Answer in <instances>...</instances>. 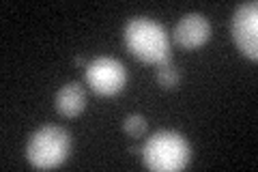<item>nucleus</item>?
I'll list each match as a JSON object with an SVG mask.
<instances>
[{"label":"nucleus","instance_id":"f257e3e1","mask_svg":"<svg viewBox=\"0 0 258 172\" xmlns=\"http://www.w3.org/2000/svg\"><path fill=\"white\" fill-rule=\"evenodd\" d=\"M125 45L136 59L149 65H161L170 61V39L159 22L138 15L125 24Z\"/></svg>","mask_w":258,"mask_h":172},{"label":"nucleus","instance_id":"20e7f679","mask_svg":"<svg viewBox=\"0 0 258 172\" xmlns=\"http://www.w3.org/2000/svg\"><path fill=\"white\" fill-rule=\"evenodd\" d=\"M86 82L99 95H118L127 84V69L118 59L97 56L86 65Z\"/></svg>","mask_w":258,"mask_h":172},{"label":"nucleus","instance_id":"1a4fd4ad","mask_svg":"<svg viewBox=\"0 0 258 172\" xmlns=\"http://www.w3.org/2000/svg\"><path fill=\"white\" fill-rule=\"evenodd\" d=\"M123 129L129 138H142L149 129V121L142 114H129V117L123 121Z\"/></svg>","mask_w":258,"mask_h":172},{"label":"nucleus","instance_id":"f03ea898","mask_svg":"<svg viewBox=\"0 0 258 172\" xmlns=\"http://www.w3.org/2000/svg\"><path fill=\"white\" fill-rule=\"evenodd\" d=\"M142 163L153 172H176L187 168L191 159V146L187 138L172 129L155 132L140 149Z\"/></svg>","mask_w":258,"mask_h":172},{"label":"nucleus","instance_id":"0eeeda50","mask_svg":"<svg viewBox=\"0 0 258 172\" xmlns=\"http://www.w3.org/2000/svg\"><path fill=\"white\" fill-rule=\"evenodd\" d=\"M54 105L62 117H78L86 108V91L80 82H67L54 97Z\"/></svg>","mask_w":258,"mask_h":172},{"label":"nucleus","instance_id":"423d86ee","mask_svg":"<svg viewBox=\"0 0 258 172\" xmlns=\"http://www.w3.org/2000/svg\"><path fill=\"white\" fill-rule=\"evenodd\" d=\"M172 39H174V43H179L185 50L203 47L211 39V22L203 13H187L176 22Z\"/></svg>","mask_w":258,"mask_h":172},{"label":"nucleus","instance_id":"39448f33","mask_svg":"<svg viewBox=\"0 0 258 172\" xmlns=\"http://www.w3.org/2000/svg\"><path fill=\"white\" fill-rule=\"evenodd\" d=\"M230 35L245 59H258V3L249 0L237 7L230 20Z\"/></svg>","mask_w":258,"mask_h":172},{"label":"nucleus","instance_id":"7ed1b4c3","mask_svg":"<svg viewBox=\"0 0 258 172\" xmlns=\"http://www.w3.org/2000/svg\"><path fill=\"white\" fill-rule=\"evenodd\" d=\"M71 153V136L60 125H43L28 138L26 159L35 168L52 170L67 161Z\"/></svg>","mask_w":258,"mask_h":172},{"label":"nucleus","instance_id":"6e6552de","mask_svg":"<svg viewBox=\"0 0 258 172\" xmlns=\"http://www.w3.org/2000/svg\"><path fill=\"white\" fill-rule=\"evenodd\" d=\"M155 78H157V84L161 88L172 91V88H176V86H179V82H181V71L176 69L174 65H170V63H161L157 73H155Z\"/></svg>","mask_w":258,"mask_h":172}]
</instances>
